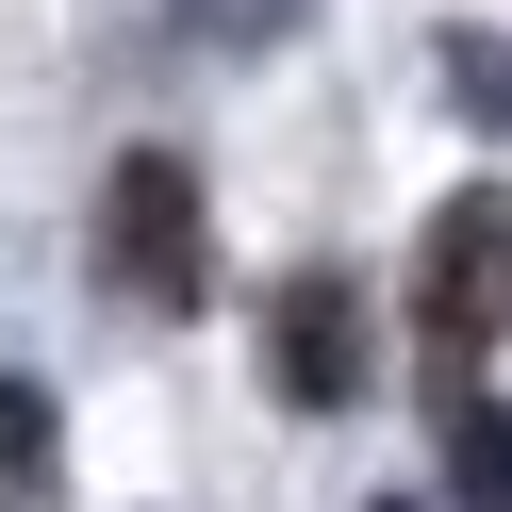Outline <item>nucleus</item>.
Wrapping results in <instances>:
<instances>
[{
  "label": "nucleus",
  "mask_w": 512,
  "mask_h": 512,
  "mask_svg": "<svg viewBox=\"0 0 512 512\" xmlns=\"http://www.w3.org/2000/svg\"><path fill=\"white\" fill-rule=\"evenodd\" d=\"M380 512H413V496H380Z\"/></svg>",
  "instance_id": "obj_8"
},
{
  "label": "nucleus",
  "mask_w": 512,
  "mask_h": 512,
  "mask_svg": "<svg viewBox=\"0 0 512 512\" xmlns=\"http://www.w3.org/2000/svg\"><path fill=\"white\" fill-rule=\"evenodd\" d=\"M446 83H463L479 133H512V34H446Z\"/></svg>",
  "instance_id": "obj_6"
},
{
  "label": "nucleus",
  "mask_w": 512,
  "mask_h": 512,
  "mask_svg": "<svg viewBox=\"0 0 512 512\" xmlns=\"http://www.w3.org/2000/svg\"><path fill=\"white\" fill-rule=\"evenodd\" d=\"M265 380H281V413H347L364 397V298H347L331 265L265 298Z\"/></svg>",
  "instance_id": "obj_3"
},
{
  "label": "nucleus",
  "mask_w": 512,
  "mask_h": 512,
  "mask_svg": "<svg viewBox=\"0 0 512 512\" xmlns=\"http://www.w3.org/2000/svg\"><path fill=\"white\" fill-rule=\"evenodd\" d=\"M50 463H67V430H50V380L0 364V512H50Z\"/></svg>",
  "instance_id": "obj_5"
},
{
  "label": "nucleus",
  "mask_w": 512,
  "mask_h": 512,
  "mask_svg": "<svg viewBox=\"0 0 512 512\" xmlns=\"http://www.w3.org/2000/svg\"><path fill=\"white\" fill-rule=\"evenodd\" d=\"M100 281L133 314H199L215 298V248H199V182H182V149H116L100 182Z\"/></svg>",
  "instance_id": "obj_2"
},
{
  "label": "nucleus",
  "mask_w": 512,
  "mask_h": 512,
  "mask_svg": "<svg viewBox=\"0 0 512 512\" xmlns=\"http://www.w3.org/2000/svg\"><path fill=\"white\" fill-rule=\"evenodd\" d=\"M182 17H199V34H232V50H248V34H281V17H298V0H182Z\"/></svg>",
  "instance_id": "obj_7"
},
{
  "label": "nucleus",
  "mask_w": 512,
  "mask_h": 512,
  "mask_svg": "<svg viewBox=\"0 0 512 512\" xmlns=\"http://www.w3.org/2000/svg\"><path fill=\"white\" fill-rule=\"evenodd\" d=\"M496 331H512V199L463 182L430 215V248H413V347H430V380H479Z\"/></svg>",
  "instance_id": "obj_1"
},
{
  "label": "nucleus",
  "mask_w": 512,
  "mask_h": 512,
  "mask_svg": "<svg viewBox=\"0 0 512 512\" xmlns=\"http://www.w3.org/2000/svg\"><path fill=\"white\" fill-rule=\"evenodd\" d=\"M430 446H446V512H512V413L479 380H430Z\"/></svg>",
  "instance_id": "obj_4"
}]
</instances>
